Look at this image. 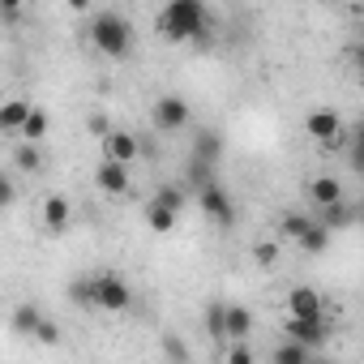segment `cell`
I'll list each match as a JSON object with an SVG mask.
<instances>
[{"instance_id":"cell-1","label":"cell","mask_w":364,"mask_h":364,"mask_svg":"<svg viewBox=\"0 0 364 364\" xmlns=\"http://www.w3.org/2000/svg\"><path fill=\"white\" fill-rule=\"evenodd\" d=\"M154 26L171 43H206L210 39V9H206V0H167L154 18Z\"/></svg>"},{"instance_id":"cell-2","label":"cell","mask_w":364,"mask_h":364,"mask_svg":"<svg viewBox=\"0 0 364 364\" xmlns=\"http://www.w3.org/2000/svg\"><path fill=\"white\" fill-rule=\"evenodd\" d=\"M90 43L112 56V60H124L133 52V22L120 18V14H95L90 18Z\"/></svg>"},{"instance_id":"cell-3","label":"cell","mask_w":364,"mask_h":364,"mask_svg":"<svg viewBox=\"0 0 364 364\" xmlns=\"http://www.w3.org/2000/svg\"><path fill=\"white\" fill-rule=\"evenodd\" d=\"M198 206H202V215H206L210 223H219V228H232V223H236V202H232V193L219 185V180H206V185L198 189Z\"/></svg>"},{"instance_id":"cell-4","label":"cell","mask_w":364,"mask_h":364,"mask_svg":"<svg viewBox=\"0 0 364 364\" xmlns=\"http://www.w3.org/2000/svg\"><path fill=\"white\" fill-rule=\"evenodd\" d=\"M133 300L129 283L120 274H95V309H107V313H124Z\"/></svg>"},{"instance_id":"cell-5","label":"cell","mask_w":364,"mask_h":364,"mask_svg":"<svg viewBox=\"0 0 364 364\" xmlns=\"http://www.w3.org/2000/svg\"><path fill=\"white\" fill-rule=\"evenodd\" d=\"M189 103L180 99V95H163L154 107H150V120H154V129H163V133H176V129H185L189 124Z\"/></svg>"},{"instance_id":"cell-6","label":"cell","mask_w":364,"mask_h":364,"mask_svg":"<svg viewBox=\"0 0 364 364\" xmlns=\"http://www.w3.org/2000/svg\"><path fill=\"white\" fill-rule=\"evenodd\" d=\"M95 185L107 193V198H129L133 193V180H129V163H116V159H103L99 171H95Z\"/></svg>"},{"instance_id":"cell-7","label":"cell","mask_w":364,"mask_h":364,"mask_svg":"<svg viewBox=\"0 0 364 364\" xmlns=\"http://www.w3.org/2000/svg\"><path fill=\"white\" fill-rule=\"evenodd\" d=\"M304 129H309L313 141H321V146H338V137H343V116L330 112V107H317V112H309Z\"/></svg>"},{"instance_id":"cell-8","label":"cell","mask_w":364,"mask_h":364,"mask_svg":"<svg viewBox=\"0 0 364 364\" xmlns=\"http://www.w3.org/2000/svg\"><path fill=\"white\" fill-rule=\"evenodd\" d=\"M137 154H141V146H137V137H133L129 129H107V133H103V159L133 163Z\"/></svg>"},{"instance_id":"cell-9","label":"cell","mask_w":364,"mask_h":364,"mask_svg":"<svg viewBox=\"0 0 364 364\" xmlns=\"http://www.w3.org/2000/svg\"><path fill=\"white\" fill-rule=\"evenodd\" d=\"M287 338H296V343H304L309 351H317L321 343H326V326H321V317H287Z\"/></svg>"},{"instance_id":"cell-10","label":"cell","mask_w":364,"mask_h":364,"mask_svg":"<svg viewBox=\"0 0 364 364\" xmlns=\"http://www.w3.org/2000/svg\"><path fill=\"white\" fill-rule=\"evenodd\" d=\"M321 215H317V223L321 228H330V232H343V228H351L355 223V206H347V198H338V202H326V206H317Z\"/></svg>"},{"instance_id":"cell-11","label":"cell","mask_w":364,"mask_h":364,"mask_svg":"<svg viewBox=\"0 0 364 364\" xmlns=\"http://www.w3.org/2000/svg\"><path fill=\"white\" fill-rule=\"evenodd\" d=\"M287 317H321V296L313 287H291L287 291Z\"/></svg>"},{"instance_id":"cell-12","label":"cell","mask_w":364,"mask_h":364,"mask_svg":"<svg viewBox=\"0 0 364 364\" xmlns=\"http://www.w3.org/2000/svg\"><path fill=\"white\" fill-rule=\"evenodd\" d=\"M253 334V313L245 304H223V338H249Z\"/></svg>"},{"instance_id":"cell-13","label":"cell","mask_w":364,"mask_h":364,"mask_svg":"<svg viewBox=\"0 0 364 364\" xmlns=\"http://www.w3.org/2000/svg\"><path fill=\"white\" fill-rule=\"evenodd\" d=\"M69 219H73V206H69V198L52 193V198L43 202V228H48V232H65V228H69Z\"/></svg>"},{"instance_id":"cell-14","label":"cell","mask_w":364,"mask_h":364,"mask_svg":"<svg viewBox=\"0 0 364 364\" xmlns=\"http://www.w3.org/2000/svg\"><path fill=\"white\" fill-rule=\"evenodd\" d=\"M189 154H193V159H206V163H219V159H223V137H219L215 129H198Z\"/></svg>"},{"instance_id":"cell-15","label":"cell","mask_w":364,"mask_h":364,"mask_svg":"<svg viewBox=\"0 0 364 364\" xmlns=\"http://www.w3.org/2000/svg\"><path fill=\"white\" fill-rule=\"evenodd\" d=\"M309 198H313V206L338 202V198H343V180H338V176H317V180H309Z\"/></svg>"},{"instance_id":"cell-16","label":"cell","mask_w":364,"mask_h":364,"mask_svg":"<svg viewBox=\"0 0 364 364\" xmlns=\"http://www.w3.org/2000/svg\"><path fill=\"white\" fill-rule=\"evenodd\" d=\"M296 245H300L304 253H326V249H330V228H321L317 219H309V228L296 236Z\"/></svg>"},{"instance_id":"cell-17","label":"cell","mask_w":364,"mask_h":364,"mask_svg":"<svg viewBox=\"0 0 364 364\" xmlns=\"http://www.w3.org/2000/svg\"><path fill=\"white\" fill-rule=\"evenodd\" d=\"M31 103L26 99H9V103H0V133H18L22 120H26Z\"/></svg>"},{"instance_id":"cell-18","label":"cell","mask_w":364,"mask_h":364,"mask_svg":"<svg viewBox=\"0 0 364 364\" xmlns=\"http://www.w3.org/2000/svg\"><path fill=\"white\" fill-rule=\"evenodd\" d=\"M43 133H48V112L31 103V112H26V120H22V129H18V137H22V141H39Z\"/></svg>"},{"instance_id":"cell-19","label":"cell","mask_w":364,"mask_h":364,"mask_svg":"<svg viewBox=\"0 0 364 364\" xmlns=\"http://www.w3.org/2000/svg\"><path fill=\"white\" fill-rule=\"evenodd\" d=\"M274 364H309L313 360V351L304 347V343H296V338H287V343H279L274 347V355H270Z\"/></svg>"},{"instance_id":"cell-20","label":"cell","mask_w":364,"mask_h":364,"mask_svg":"<svg viewBox=\"0 0 364 364\" xmlns=\"http://www.w3.org/2000/svg\"><path fill=\"white\" fill-rule=\"evenodd\" d=\"M69 300H73L77 309H95V274L73 279V283H69Z\"/></svg>"},{"instance_id":"cell-21","label":"cell","mask_w":364,"mask_h":364,"mask_svg":"<svg viewBox=\"0 0 364 364\" xmlns=\"http://www.w3.org/2000/svg\"><path fill=\"white\" fill-rule=\"evenodd\" d=\"M185 180H189V189L198 193L206 180H215V163H206V159H193L189 154V167H185Z\"/></svg>"},{"instance_id":"cell-22","label":"cell","mask_w":364,"mask_h":364,"mask_svg":"<svg viewBox=\"0 0 364 364\" xmlns=\"http://www.w3.org/2000/svg\"><path fill=\"white\" fill-rule=\"evenodd\" d=\"M146 223H150V232H171L176 228V210H167V206H159V202H150L146 206Z\"/></svg>"},{"instance_id":"cell-23","label":"cell","mask_w":364,"mask_h":364,"mask_svg":"<svg viewBox=\"0 0 364 364\" xmlns=\"http://www.w3.org/2000/svg\"><path fill=\"white\" fill-rule=\"evenodd\" d=\"M39 321H43V313H39L35 304H18V309H14V321H9V326H14L18 334H35V326H39Z\"/></svg>"},{"instance_id":"cell-24","label":"cell","mask_w":364,"mask_h":364,"mask_svg":"<svg viewBox=\"0 0 364 364\" xmlns=\"http://www.w3.org/2000/svg\"><path fill=\"white\" fill-rule=\"evenodd\" d=\"M14 163H18L22 171H39V167H43V154H39V146H35V141H18Z\"/></svg>"},{"instance_id":"cell-25","label":"cell","mask_w":364,"mask_h":364,"mask_svg":"<svg viewBox=\"0 0 364 364\" xmlns=\"http://www.w3.org/2000/svg\"><path fill=\"white\" fill-rule=\"evenodd\" d=\"M154 202L180 215V206H185V189H180V185H159V189H154Z\"/></svg>"},{"instance_id":"cell-26","label":"cell","mask_w":364,"mask_h":364,"mask_svg":"<svg viewBox=\"0 0 364 364\" xmlns=\"http://www.w3.org/2000/svg\"><path fill=\"white\" fill-rule=\"evenodd\" d=\"M223 304H228V300H215V304L206 309V334H210V338H223Z\"/></svg>"},{"instance_id":"cell-27","label":"cell","mask_w":364,"mask_h":364,"mask_svg":"<svg viewBox=\"0 0 364 364\" xmlns=\"http://www.w3.org/2000/svg\"><path fill=\"white\" fill-rule=\"evenodd\" d=\"M279 228H283V236H287V240H296V236L309 228V215H283V223H279Z\"/></svg>"},{"instance_id":"cell-28","label":"cell","mask_w":364,"mask_h":364,"mask_svg":"<svg viewBox=\"0 0 364 364\" xmlns=\"http://www.w3.org/2000/svg\"><path fill=\"white\" fill-rule=\"evenodd\" d=\"M14 198H18V185L9 180V171H0V210L14 206Z\"/></svg>"},{"instance_id":"cell-29","label":"cell","mask_w":364,"mask_h":364,"mask_svg":"<svg viewBox=\"0 0 364 364\" xmlns=\"http://www.w3.org/2000/svg\"><path fill=\"white\" fill-rule=\"evenodd\" d=\"M163 355H171V360H189V351H185V343H180V338H163Z\"/></svg>"},{"instance_id":"cell-30","label":"cell","mask_w":364,"mask_h":364,"mask_svg":"<svg viewBox=\"0 0 364 364\" xmlns=\"http://www.w3.org/2000/svg\"><path fill=\"white\" fill-rule=\"evenodd\" d=\"M351 167H355V171L364 167V133H360V129H355V137H351Z\"/></svg>"},{"instance_id":"cell-31","label":"cell","mask_w":364,"mask_h":364,"mask_svg":"<svg viewBox=\"0 0 364 364\" xmlns=\"http://www.w3.org/2000/svg\"><path fill=\"white\" fill-rule=\"evenodd\" d=\"M35 338H39V343H56V338H60V330H56V326H52V321L43 317V321L35 326Z\"/></svg>"},{"instance_id":"cell-32","label":"cell","mask_w":364,"mask_h":364,"mask_svg":"<svg viewBox=\"0 0 364 364\" xmlns=\"http://www.w3.org/2000/svg\"><path fill=\"white\" fill-rule=\"evenodd\" d=\"M0 18H5V22H18V18H22V0H0Z\"/></svg>"},{"instance_id":"cell-33","label":"cell","mask_w":364,"mask_h":364,"mask_svg":"<svg viewBox=\"0 0 364 364\" xmlns=\"http://www.w3.org/2000/svg\"><path fill=\"white\" fill-rule=\"evenodd\" d=\"M253 360V351L245 347V343H236V347H228V364H249Z\"/></svg>"},{"instance_id":"cell-34","label":"cell","mask_w":364,"mask_h":364,"mask_svg":"<svg viewBox=\"0 0 364 364\" xmlns=\"http://www.w3.org/2000/svg\"><path fill=\"white\" fill-rule=\"evenodd\" d=\"M274 257H279L274 245H257V262H262V266H274Z\"/></svg>"},{"instance_id":"cell-35","label":"cell","mask_w":364,"mask_h":364,"mask_svg":"<svg viewBox=\"0 0 364 364\" xmlns=\"http://www.w3.org/2000/svg\"><path fill=\"white\" fill-rule=\"evenodd\" d=\"M90 133H99V137H103V133H107V120H103V116H90Z\"/></svg>"},{"instance_id":"cell-36","label":"cell","mask_w":364,"mask_h":364,"mask_svg":"<svg viewBox=\"0 0 364 364\" xmlns=\"http://www.w3.org/2000/svg\"><path fill=\"white\" fill-rule=\"evenodd\" d=\"M69 9H77V14H86V9H90V0H69Z\"/></svg>"}]
</instances>
